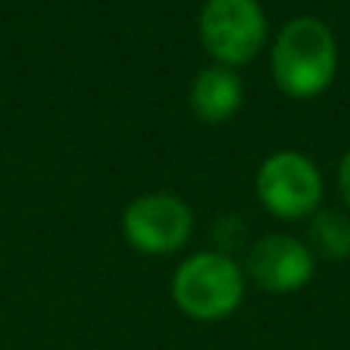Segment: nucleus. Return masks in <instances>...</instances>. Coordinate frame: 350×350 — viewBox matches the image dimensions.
Returning a JSON list of instances; mask_svg holds the SVG:
<instances>
[{
	"label": "nucleus",
	"instance_id": "1",
	"mask_svg": "<svg viewBox=\"0 0 350 350\" xmlns=\"http://www.w3.org/2000/svg\"><path fill=\"white\" fill-rule=\"evenodd\" d=\"M338 53L329 25L314 16L292 18L283 25L271 49L273 80L292 98H314L332 83Z\"/></svg>",
	"mask_w": 350,
	"mask_h": 350
},
{
	"label": "nucleus",
	"instance_id": "2",
	"mask_svg": "<svg viewBox=\"0 0 350 350\" xmlns=\"http://www.w3.org/2000/svg\"><path fill=\"white\" fill-rule=\"evenodd\" d=\"M246 277L221 252H197L181 261L172 277V301L185 317L215 323L230 317L243 301Z\"/></svg>",
	"mask_w": 350,
	"mask_h": 350
},
{
	"label": "nucleus",
	"instance_id": "3",
	"mask_svg": "<svg viewBox=\"0 0 350 350\" xmlns=\"http://www.w3.org/2000/svg\"><path fill=\"white\" fill-rule=\"evenodd\" d=\"M265 37L267 22L255 0H206L200 12V40L221 68L252 62Z\"/></svg>",
	"mask_w": 350,
	"mask_h": 350
},
{
	"label": "nucleus",
	"instance_id": "4",
	"mask_svg": "<svg viewBox=\"0 0 350 350\" xmlns=\"http://www.w3.org/2000/svg\"><path fill=\"white\" fill-rule=\"evenodd\" d=\"M255 191L267 212L286 221H298L320 206L323 178L314 160H308L304 154L280 151L261 163L255 175Z\"/></svg>",
	"mask_w": 350,
	"mask_h": 350
},
{
	"label": "nucleus",
	"instance_id": "5",
	"mask_svg": "<svg viewBox=\"0 0 350 350\" xmlns=\"http://www.w3.org/2000/svg\"><path fill=\"white\" fill-rule=\"evenodd\" d=\"M193 215L172 193H145L123 212V237L145 255H170L191 237Z\"/></svg>",
	"mask_w": 350,
	"mask_h": 350
},
{
	"label": "nucleus",
	"instance_id": "6",
	"mask_svg": "<svg viewBox=\"0 0 350 350\" xmlns=\"http://www.w3.org/2000/svg\"><path fill=\"white\" fill-rule=\"evenodd\" d=\"M246 271L265 292L286 295V292H298L301 286L310 283V277H314V255L295 237L271 234L252 246Z\"/></svg>",
	"mask_w": 350,
	"mask_h": 350
},
{
	"label": "nucleus",
	"instance_id": "7",
	"mask_svg": "<svg viewBox=\"0 0 350 350\" xmlns=\"http://www.w3.org/2000/svg\"><path fill=\"white\" fill-rule=\"evenodd\" d=\"M243 102V83L230 68H206L197 74L191 90L193 114L203 123H224L237 114Z\"/></svg>",
	"mask_w": 350,
	"mask_h": 350
},
{
	"label": "nucleus",
	"instance_id": "8",
	"mask_svg": "<svg viewBox=\"0 0 350 350\" xmlns=\"http://www.w3.org/2000/svg\"><path fill=\"white\" fill-rule=\"evenodd\" d=\"M310 240L326 258H347L350 255V221L347 215L329 209L317 212V218L310 221Z\"/></svg>",
	"mask_w": 350,
	"mask_h": 350
},
{
	"label": "nucleus",
	"instance_id": "9",
	"mask_svg": "<svg viewBox=\"0 0 350 350\" xmlns=\"http://www.w3.org/2000/svg\"><path fill=\"white\" fill-rule=\"evenodd\" d=\"M338 185H341V193H345V203L350 206V151L345 154V160H341V170H338Z\"/></svg>",
	"mask_w": 350,
	"mask_h": 350
}]
</instances>
